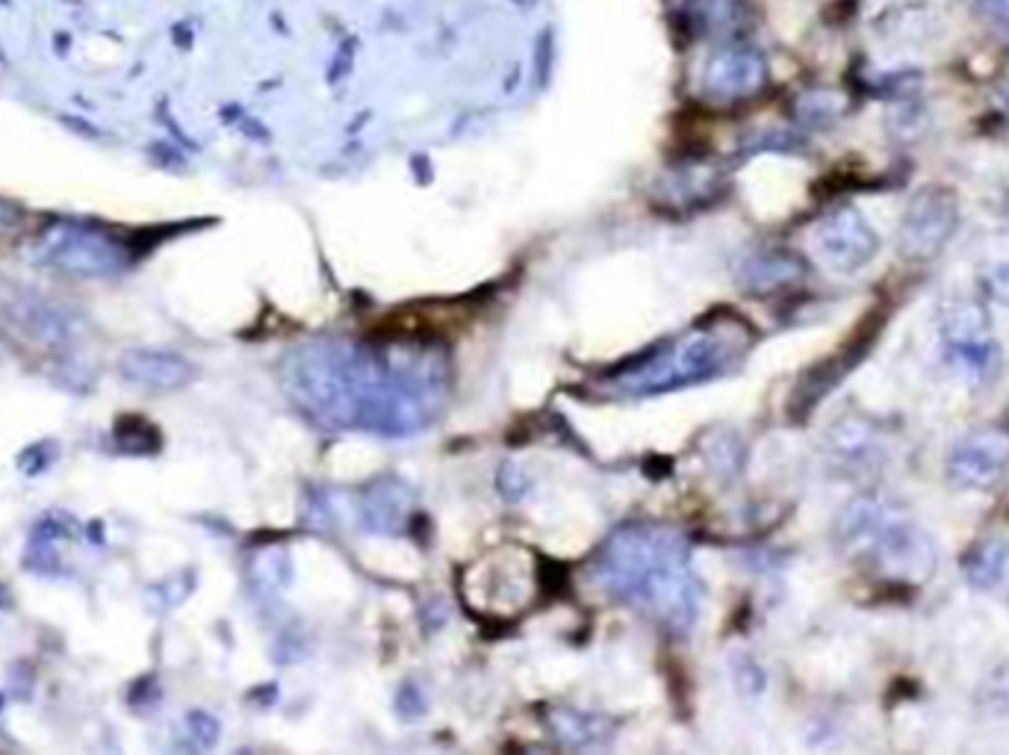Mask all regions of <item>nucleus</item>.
Masks as SVG:
<instances>
[{"mask_svg":"<svg viewBox=\"0 0 1009 755\" xmlns=\"http://www.w3.org/2000/svg\"><path fill=\"white\" fill-rule=\"evenodd\" d=\"M56 460V443L54 440H42V443H33V446H27L21 454H18V469L24 472V476H42V472L51 469V463Z\"/></svg>","mask_w":1009,"mask_h":755,"instance_id":"18","label":"nucleus"},{"mask_svg":"<svg viewBox=\"0 0 1009 755\" xmlns=\"http://www.w3.org/2000/svg\"><path fill=\"white\" fill-rule=\"evenodd\" d=\"M803 263L791 254H765L756 257L747 263V284L756 289V293H771V289H782L791 286L803 278Z\"/></svg>","mask_w":1009,"mask_h":755,"instance_id":"14","label":"nucleus"},{"mask_svg":"<svg viewBox=\"0 0 1009 755\" xmlns=\"http://www.w3.org/2000/svg\"><path fill=\"white\" fill-rule=\"evenodd\" d=\"M0 313L12 322L18 331L47 345H65L77 336V319L71 310L51 302V298L33 293L18 284H0Z\"/></svg>","mask_w":1009,"mask_h":755,"instance_id":"9","label":"nucleus"},{"mask_svg":"<svg viewBox=\"0 0 1009 755\" xmlns=\"http://www.w3.org/2000/svg\"><path fill=\"white\" fill-rule=\"evenodd\" d=\"M744 352L741 328L732 334H706L688 336L679 345H673L667 354H658L649 366H643L638 375H629V386L635 393L665 390L682 381H697L703 375H715L729 369V363Z\"/></svg>","mask_w":1009,"mask_h":755,"instance_id":"5","label":"nucleus"},{"mask_svg":"<svg viewBox=\"0 0 1009 755\" xmlns=\"http://www.w3.org/2000/svg\"><path fill=\"white\" fill-rule=\"evenodd\" d=\"M600 578L620 599L667 626L688 623L697 611L685 546L661 528L620 531L605 549Z\"/></svg>","mask_w":1009,"mask_h":755,"instance_id":"2","label":"nucleus"},{"mask_svg":"<svg viewBox=\"0 0 1009 755\" xmlns=\"http://www.w3.org/2000/svg\"><path fill=\"white\" fill-rule=\"evenodd\" d=\"M189 726L195 732V738L201 741V747H210V743H213V738H216V720L213 718H207V714H201V711H195V714H189Z\"/></svg>","mask_w":1009,"mask_h":755,"instance_id":"19","label":"nucleus"},{"mask_svg":"<svg viewBox=\"0 0 1009 755\" xmlns=\"http://www.w3.org/2000/svg\"><path fill=\"white\" fill-rule=\"evenodd\" d=\"M1009 472V428L980 425L950 449L947 478L959 490H988Z\"/></svg>","mask_w":1009,"mask_h":755,"instance_id":"7","label":"nucleus"},{"mask_svg":"<svg viewBox=\"0 0 1009 755\" xmlns=\"http://www.w3.org/2000/svg\"><path fill=\"white\" fill-rule=\"evenodd\" d=\"M112 437H115V446L124 454H157L160 446H162V437L160 431L153 428L148 419H142V416H119V422H115L112 428Z\"/></svg>","mask_w":1009,"mask_h":755,"instance_id":"16","label":"nucleus"},{"mask_svg":"<svg viewBox=\"0 0 1009 755\" xmlns=\"http://www.w3.org/2000/svg\"><path fill=\"white\" fill-rule=\"evenodd\" d=\"M832 454L850 467H864L880 454V440H877V428L871 422H859V419H844L832 428L830 437Z\"/></svg>","mask_w":1009,"mask_h":755,"instance_id":"12","label":"nucleus"},{"mask_svg":"<svg viewBox=\"0 0 1009 755\" xmlns=\"http://www.w3.org/2000/svg\"><path fill=\"white\" fill-rule=\"evenodd\" d=\"M30 257L74 278H112L133 263L128 239L86 221H54L36 236Z\"/></svg>","mask_w":1009,"mask_h":755,"instance_id":"4","label":"nucleus"},{"mask_svg":"<svg viewBox=\"0 0 1009 755\" xmlns=\"http://www.w3.org/2000/svg\"><path fill=\"white\" fill-rule=\"evenodd\" d=\"M0 4H4V6H9V4H12V0H0Z\"/></svg>","mask_w":1009,"mask_h":755,"instance_id":"23","label":"nucleus"},{"mask_svg":"<svg viewBox=\"0 0 1009 755\" xmlns=\"http://www.w3.org/2000/svg\"><path fill=\"white\" fill-rule=\"evenodd\" d=\"M980 705L992 714H1009V667L995 670L980 687Z\"/></svg>","mask_w":1009,"mask_h":755,"instance_id":"17","label":"nucleus"},{"mask_svg":"<svg viewBox=\"0 0 1009 755\" xmlns=\"http://www.w3.org/2000/svg\"><path fill=\"white\" fill-rule=\"evenodd\" d=\"M839 540L850 558L862 560L891 585H924L939 564L936 540L915 519L895 514L871 496L844 508Z\"/></svg>","mask_w":1009,"mask_h":755,"instance_id":"3","label":"nucleus"},{"mask_svg":"<svg viewBox=\"0 0 1009 755\" xmlns=\"http://www.w3.org/2000/svg\"><path fill=\"white\" fill-rule=\"evenodd\" d=\"M815 248H818L826 266L841 275H850L871 263L880 248V239L856 210H839L818 228Z\"/></svg>","mask_w":1009,"mask_h":755,"instance_id":"10","label":"nucleus"},{"mask_svg":"<svg viewBox=\"0 0 1009 755\" xmlns=\"http://www.w3.org/2000/svg\"><path fill=\"white\" fill-rule=\"evenodd\" d=\"M988 280H992V284H986V286L992 289V295L1001 298V302H1009V266L992 269V272H988Z\"/></svg>","mask_w":1009,"mask_h":755,"instance_id":"20","label":"nucleus"},{"mask_svg":"<svg viewBox=\"0 0 1009 755\" xmlns=\"http://www.w3.org/2000/svg\"><path fill=\"white\" fill-rule=\"evenodd\" d=\"M988 313L974 302H950L941 307V340L947 361L963 372L988 378L995 372L1001 352L992 343Z\"/></svg>","mask_w":1009,"mask_h":755,"instance_id":"6","label":"nucleus"},{"mask_svg":"<svg viewBox=\"0 0 1009 755\" xmlns=\"http://www.w3.org/2000/svg\"><path fill=\"white\" fill-rule=\"evenodd\" d=\"M758 80H762V69L753 60H747V56H724L720 62H715V69L708 74V89L724 92L726 98H735V95L756 89Z\"/></svg>","mask_w":1009,"mask_h":755,"instance_id":"15","label":"nucleus"},{"mask_svg":"<svg viewBox=\"0 0 1009 755\" xmlns=\"http://www.w3.org/2000/svg\"><path fill=\"white\" fill-rule=\"evenodd\" d=\"M1006 573V546L1001 540H980L963 555V576L977 590H992Z\"/></svg>","mask_w":1009,"mask_h":755,"instance_id":"13","label":"nucleus"},{"mask_svg":"<svg viewBox=\"0 0 1009 755\" xmlns=\"http://www.w3.org/2000/svg\"><path fill=\"white\" fill-rule=\"evenodd\" d=\"M119 372L128 384L145 386L153 393H171L186 386L195 378V366L175 352H153V348H130L121 354Z\"/></svg>","mask_w":1009,"mask_h":755,"instance_id":"11","label":"nucleus"},{"mask_svg":"<svg viewBox=\"0 0 1009 755\" xmlns=\"http://www.w3.org/2000/svg\"><path fill=\"white\" fill-rule=\"evenodd\" d=\"M9 605H12V596H9V590L0 585V611H6Z\"/></svg>","mask_w":1009,"mask_h":755,"instance_id":"22","label":"nucleus"},{"mask_svg":"<svg viewBox=\"0 0 1009 755\" xmlns=\"http://www.w3.org/2000/svg\"><path fill=\"white\" fill-rule=\"evenodd\" d=\"M956 201L945 189H927L912 201L900 225V254L927 263L947 245L956 230Z\"/></svg>","mask_w":1009,"mask_h":755,"instance_id":"8","label":"nucleus"},{"mask_svg":"<svg viewBox=\"0 0 1009 755\" xmlns=\"http://www.w3.org/2000/svg\"><path fill=\"white\" fill-rule=\"evenodd\" d=\"M21 221V210L15 204H9L6 198H0V228H9V225H18Z\"/></svg>","mask_w":1009,"mask_h":755,"instance_id":"21","label":"nucleus"},{"mask_svg":"<svg viewBox=\"0 0 1009 755\" xmlns=\"http://www.w3.org/2000/svg\"><path fill=\"white\" fill-rule=\"evenodd\" d=\"M440 378L434 363L410 354H384L367 348H331L299 361L290 378L295 399L316 416L343 425L413 428L431 416Z\"/></svg>","mask_w":1009,"mask_h":755,"instance_id":"1","label":"nucleus"}]
</instances>
